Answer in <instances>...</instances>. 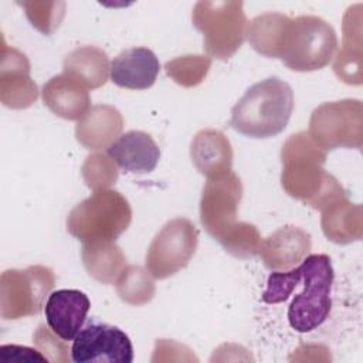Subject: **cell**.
<instances>
[{
  "mask_svg": "<svg viewBox=\"0 0 363 363\" xmlns=\"http://www.w3.org/2000/svg\"><path fill=\"white\" fill-rule=\"evenodd\" d=\"M303 291L288 308V320L292 329L305 333L320 326L329 316L332 301L330 288L333 268L326 254L308 255L301 262Z\"/></svg>",
  "mask_w": 363,
  "mask_h": 363,
  "instance_id": "8992f818",
  "label": "cell"
},
{
  "mask_svg": "<svg viewBox=\"0 0 363 363\" xmlns=\"http://www.w3.org/2000/svg\"><path fill=\"white\" fill-rule=\"evenodd\" d=\"M337 37L333 27L316 16L285 17L274 58L298 72L316 71L326 67L335 57Z\"/></svg>",
  "mask_w": 363,
  "mask_h": 363,
  "instance_id": "3957f363",
  "label": "cell"
},
{
  "mask_svg": "<svg viewBox=\"0 0 363 363\" xmlns=\"http://www.w3.org/2000/svg\"><path fill=\"white\" fill-rule=\"evenodd\" d=\"M111 64L104 50L84 45L72 50L64 60V74L88 89H95L108 81Z\"/></svg>",
  "mask_w": 363,
  "mask_h": 363,
  "instance_id": "7402d4cb",
  "label": "cell"
},
{
  "mask_svg": "<svg viewBox=\"0 0 363 363\" xmlns=\"http://www.w3.org/2000/svg\"><path fill=\"white\" fill-rule=\"evenodd\" d=\"M81 255L88 274L102 284H115L128 267L126 257L115 241L84 244Z\"/></svg>",
  "mask_w": 363,
  "mask_h": 363,
  "instance_id": "603a6c76",
  "label": "cell"
},
{
  "mask_svg": "<svg viewBox=\"0 0 363 363\" xmlns=\"http://www.w3.org/2000/svg\"><path fill=\"white\" fill-rule=\"evenodd\" d=\"M91 308L88 296L78 289H58L48 295L44 313L48 328L57 337L74 340L82 329L86 313Z\"/></svg>",
  "mask_w": 363,
  "mask_h": 363,
  "instance_id": "4fadbf2b",
  "label": "cell"
},
{
  "mask_svg": "<svg viewBox=\"0 0 363 363\" xmlns=\"http://www.w3.org/2000/svg\"><path fill=\"white\" fill-rule=\"evenodd\" d=\"M294 111V91L285 81L271 77L251 85L231 109L230 126L255 139L281 133Z\"/></svg>",
  "mask_w": 363,
  "mask_h": 363,
  "instance_id": "7a4b0ae2",
  "label": "cell"
},
{
  "mask_svg": "<svg viewBox=\"0 0 363 363\" xmlns=\"http://www.w3.org/2000/svg\"><path fill=\"white\" fill-rule=\"evenodd\" d=\"M132 221L128 200L116 190H95L67 217L68 233L84 244L115 241Z\"/></svg>",
  "mask_w": 363,
  "mask_h": 363,
  "instance_id": "277c9868",
  "label": "cell"
},
{
  "mask_svg": "<svg viewBox=\"0 0 363 363\" xmlns=\"http://www.w3.org/2000/svg\"><path fill=\"white\" fill-rule=\"evenodd\" d=\"M191 20L203 34V48L211 58L233 57L247 35L248 20L242 10V1H197Z\"/></svg>",
  "mask_w": 363,
  "mask_h": 363,
  "instance_id": "5b68a950",
  "label": "cell"
},
{
  "mask_svg": "<svg viewBox=\"0 0 363 363\" xmlns=\"http://www.w3.org/2000/svg\"><path fill=\"white\" fill-rule=\"evenodd\" d=\"M38 98L37 84L30 77L27 57L6 44L1 47L0 99L11 109H26Z\"/></svg>",
  "mask_w": 363,
  "mask_h": 363,
  "instance_id": "7c38bea8",
  "label": "cell"
},
{
  "mask_svg": "<svg viewBox=\"0 0 363 363\" xmlns=\"http://www.w3.org/2000/svg\"><path fill=\"white\" fill-rule=\"evenodd\" d=\"M123 118L112 105H94L77 122L75 138L89 150L108 149L122 133Z\"/></svg>",
  "mask_w": 363,
  "mask_h": 363,
  "instance_id": "e0dca14e",
  "label": "cell"
},
{
  "mask_svg": "<svg viewBox=\"0 0 363 363\" xmlns=\"http://www.w3.org/2000/svg\"><path fill=\"white\" fill-rule=\"evenodd\" d=\"M210 65L211 58L207 55H183L166 62L164 69L174 82L191 88L206 78Z\"/></svg>",
  "mask_w": 363,
  "mask_h": 363,
  "instance_id": "d4e9b609",
  "label": "cell"
},
{
  "mask_svg": "<svg viewBox=\"0 0 363 363\" xmlns=\"http://www.w3.org/2000/svg\"><path fill=\"white\" fill-rule=\"evenodd\" d=\"M54 336H55V333L50 328L47 329L44 325H41V326H38L33 339H34V343L38 346V350L44 352V354H45V352L50 353V356L47 359L57 360V362H64V360H67V357L62 356L61 353L67 352V349L62 343L65 340H62V339L55 340Z\"/></svg>",
  "mask_w": 363,
  "mask_h": 363,
  "instance_id": "f546056e",
  "label": "cell"
},
{
  "mask_svg": "<svg viewBox=\"0 0 363 363\" xmlns=\"http://www.w3.org/2000/svg\"><path fill=\"white\" fill-rule=\"evenodd\" d=\"M81 172L85 184L94 191L109 189L118 179L116 163L104 153L88 156L82 164Z\"/></svg>",
  "mask_w": 363,
  "mask_h": 363,
  "instance_id": "83f0119b",
  "label": "cell"
},
{
  "mask_svg": "<svg viewBox=\"0 0 363 363\" xmlns=\"http://www.w3.org/2000/svg\"><path fill=\"white\" fill-rule=\"evenodd\" d=\"M261 241V234L255 225L238 221L220 244L228 254L241 259H247L258 254Z\"/></svg>",
  "mask_w": 363,
  "mask_h": 363,
  "instance_id": "484cf974",
  "label": "cell"
},
{
  "mask_svg": "<svg viewBox=\"0 0 363 363\" xmlns=\"http://www.w3.org/2000/svg\"><path fill=\"white\" fill-rule=\"evenodd\" d=\"M71 359L75 363H130L133 360V346L122 329L94 322L82 328L75 336L71 346Z\"/></svg>",
  "mask_w": 363,
  "mask_h": 363,
  "instance_id": "8fae6325",
  "label": "cell"
},
{
  "mask_svg": "<svg viewBox=\"0 0 363 363\" xmlns=\"http://www.w3.org/2000/svg\"><path fill=\"white\" fill-rule=\"evenodd\" d=\"M108 156L125 172L142 174L155 170L160 159V149L149 133L129 130L108 147Z\"/></svg>",
  "mask_w": 363,
  "mask_h": 363,
  "instance_id": "2e32d148",
  "label": "cell"
},
{
  "mask_svg": "<svg viewBox=\"0 0 363 363\" xmlns=\"http://www.w3.org/2000/svg\"><path fill=\"white\" fill-rule=\"evenodd\" d=\"M31 26L43 34H51L61 23L65 13L64 1H23L18 3Z\"/></svg>",
  "mask_w": 363,
  "mask_h": 363,
  "instance_id": "4316f807",
  "label": "cell"
},
{
  "mask_svg": "<svg viewBox=\"0 0 363 363\" xmlns=\"http://www.w3.org/2000/svg\"><path fill=\"white\" fill-rule=\"evenodd\" d=\"M311 235L299 227L285 225L261 241L258 254L271 271L296 267L311 251Z\"/></svg>",
  "mask_w": 363,
  "mask_h": 363,
  "instance_id": "5bb4252c",
  "label": "cell"
},
{
  "mask_svg": "<svg viewBox=\"0 0 363 363\" xmlns=\"http://www.w3.org/2000/svg\"><path fill=\"white\" fill-rule=\"evenodd\" d=\"M190 156L194 167L207 179L231 170L233 149L228 138L217 129H203L196 133Z\"/></svg>",
  "mask_w": 363,
  "mask_h": 363,
  "instance_id": "ffe728a7",
  "label": "cell"
},
{
  "mask_svg": "<svg viewBox=\"0 0 363 363\" xmlns=\"http://www.w3.org/2000/svg\"><path fill=\"white\" fill-rule=\"evenodd\" d=\"M308 135L323 150L360 149L363 143V105L359 99L325 102L313 109Z\"/></svg>",
  "mask_w": 363,
  "mask_h": 363,
  "instance_id": "52a82bcc",
  "label": "cell"
},
{
  "mask_svg": "<svg viewBox=\"0 0 363 363\" xmlns=\"http://www.w3.org/2000/svg\"><path fill=\"white\" fill-rule=\"evenodd\" d=\"M302 279L301 265L288 272H272L267 281V289L262 294V301L267 303H279L289 298L294 288L299 285Z\"/></svg>",
  "mask_w": 363,
  "mask_h": 363,
  "instance_id": "f1b7e54d",
  "label": "cell"
},
{
  "mask_svg": "<svg viewBox=\"0 0 363 363\" xmlns=\"http://www.w3.org/2000/svg\"><path fill=\"white\" fill-rule=\"evenodd\" d=\"M199 242L196 225L184 217L167 221L152 240L146 252V269L156 279H164L190 262Z\"/></svg>",
  "mask_w": 363,
  "mask_h": 363,
  "instance_id": "9c48e42d",
  "label": "cell"
},
{
  "mask_svg": "<svg viewBox=\"0 0 363 363\" xmlns=\"http://www.w3.org/2000/svg\"><path fill=\"white\" fill-rule=\"evenodd\" d=\"M43 101L54 115L68 121H79L91 108L88 88L64 72L44 84Z\"/></svg>",
  "mask_w": 363,
  "mask_h": 363,
  "instance_id": "ac0fdd59",
  "label": "cell"
},
{
  "mask_svg": "<svg viewBox=\"0 0 363 363\" xmlns=\"http://www.w3.org/2000/svg\"><path fill=\"white\" fill-rule=\"evenodd\" d=\"M241 197L242 184L233 170L207 179L200 199V220L206 231L218 242L237 225Z\"/></svg>",
  "mask_w": 363,
  "mask_h": 363,
  "instance_id": "30bf717a",
  "label": "cell"
},
{
  "mask_svg": "<svg viewBox=\"0 0 363 363\" xmlns=\"http://www.w3.org/2000/svg\"><path fill=\"white\" fill-rule=\"evenodd\" d=\"M51 268L31 265L26 269H7L0 278V313L4 319L37 315L54 288Z\"/></svg>",
  "mask_w": 363,
  "mask_h": 363,
  "instance_id": "ba28073f",
  "label": "cell"
},
{
  "mask_svg": "<svg viewBox=\"0 0 363 363\" xmlns=\"http://www.w3.org/2000/svg\"><path fill=\"white\" fill-rule=\"evenodd\" d=\"M0 356L3 360L11 362H50L47 356L37 349H31L20 345H3L0 346Z\"/></svg>",
  "mask_w": 363,
  "mask_h": 363,
  "instance_id": "4dcf8cb0",
  "label": "cell"
},
{
  "mask_svg": "<svg viewBox=\"0 0 363 363\" xmlns=\"http://www.w3.org/2000/svg\"><path fill=\"white\" fill-rule=\"evenodd\" d=\"M147 269L139 265H128L116 279L119 298L130 305H145L155 295V282Z\"/></svg>",
  "mask_w": 363,
  "mask_h": 363,
  "instance_id": "cb8c5ba5",
  "label": "cell"
},
{
  "mask_svg": "<svg viewBox=\"0 0 363 363\" xmlns=\"http://www.w3.org/2000/svg\"><path fill=\"white\" fill-rule=\"evenodd\" d=\"M156 54L146 47H132L118 54L111 62V81L126 89H147L159 75Z\"/></svg>",
  "mask_w": 363,
  "mask_h": 363,
  "instance_id": "9a60e30c",
  "label": "cell"
},
{
  "mask_svg": "<svg viewBox=\"0 0 363 363\" xmlns=\"http://www.w3.org/2000/svg\"><path fill=\"white\" fill-rule=\"evenodd\" d=\"M284 190L294 199L323 210L330 203L346 197L340 183L323 169L326 150L319 147L308 132L291 135L281 150Z\"/></svg>",
  "mask_w": 363,
  "mask_h": 363,
  "instance_id": "6da1fadb",
  "label": "cell"
},
{
  "mask_svg": "<svg viewBox=\"0 0 363 363\" xmlns=\"http://www.w3.org/2000/svg\"><path fill=\"white\" fill-rule=\"evenodd\" d=\"M362 4L349 7L343 17V43L335 55L333 71L346 84H362Z\"/></svg>",
  "mask_w": 363,
  "mask_h": 363,
  "instance_id": "d6986e66",
  "label": "cell"
},
{
  "mask_svg": "<svg viewBox=\"0 0 363 363\" xmlns=\"http://www.w3.org/2000/svg\"><path fill=\"white\" fill-rule=\"evenodd\" d=\"M320 211V224L323 234L328 237V240L336 244H350L362 238V206L350 203L347 196L330 203Z\"/></svg>",
  "mask_w": 363,
  "mask_h": 363,
  "instance_id": "44dd1931",
  "label": "cell"
}]
</instances>
